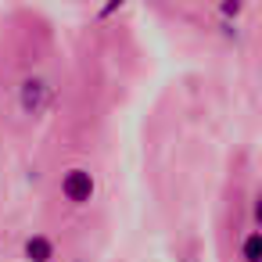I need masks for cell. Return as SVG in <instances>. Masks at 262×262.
Segmentation results:
<instances>
[{"label": "cell", "instance_id": "obj_1", "mask_svg": "<svg viewBox=\"0 0 262 262\" xmlns=\"http://www.w3.org/2000/svg\"><path fill=\"white\" fill-rule=\"evenodd\" d=\"M61 194L72 201V205H86L94 198V176L86 169H69L61 176Z\"/></svg>", "mask_w": 262, "mask_h": 262}, {"label": "cell", "instance_id": "obj_2", "mask_svg": "<svg viewBox=\"0 0 262 262\" xmlns=\"http://www.w3.org/2000/svg\"><path fill=\"white\" fill-rule=\"evenodd\" d=\"M47 97H51V86L40 76L22 83V108H26V115H40L47 108Z\"/></svg>", "mask_w": 262, "mask_h": 262}, {"label": "cell", "instance_id": "obj_3", "mask_svg": "<svg viewBox=\"0 0 262 262\" xmlns=\"http://www.w3.org/2000/svg\"><path fill=\"white\" fill-rule=\"evenodd\" d=\"M26 258H29V262H51V258H54V244H51L43 233H33V237L26 241Z\"/></svg>", "mask_w": 262, "mask_h": 262}, {"label": "cell", "instance_id": "obj_4", "mask_svg": "<svg viewBox=\"0 0 262 262\" xmlns=\"http://www.w3.org/2000/svg\"><path fill=\"white\" fill-rule=\"evenodd\" d=\"M258 258H262V237L248 233V241H244V262H258Z\"/></svg>", "mask_w": 262, "mask_h": 262}, {"label": "cell", "instance_id": "obj_5", "mask_svg": "<svg viewBox=\"0 0 262 262\" xmlns=\"http://www.w3.org/2000/svg\"><path fill=\"white\" fill-rule=\"evenodd\" d=\"M223 15H241V4L233 0V4H223Z\"/></svg>", "mask_w": 262, "mask_h": 262}]
</instances>
